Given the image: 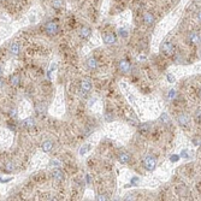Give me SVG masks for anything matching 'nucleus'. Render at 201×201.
I'll use <instances>...</instances> for the list:
<instances>
[{"instance_id": "4468645a", "label": "nucleus", "mask_w": 201, "mask_h": 201, "mask_svg": "<svg viewBox=\"0 0 201 201\" xmlns=\"http://www.w3.org/2000/svg\"><path fill=\"white\" fill-rule=\"evenodd\" d=\"M10 83H11V86L17 87V86L21 83V77H19V75H18V73L12 75V76L10 77Z\"/></svg>"}, {"instance_id": "423d86ee", "label": "nucleus", "mask_w": 201, "mask_h": 201, "mask_svg": "<svg viewBox=\"0 0 201 201\" xmlns=\"http://www.w3.org/2000/svg\"><path fill=\"white\" fill-rule=\"evenodd\" d=\"M103 40H104V42L106 45H112V43H115L117 41V36L113 33H108V34H105Z\"/></svg>"}, {"instance_id": "20e7f679", "label": "nucleus", "mask_w": 201, "mask_h": 201, "mask_svg": "<svg viewBox=\"0 0 201 201\" xmlns=\"http://www.w3.org/2000/svg\"><path fill=\"white\" fill-rule=\"evenodd\" d=\"M119 69H120V71L124 72V73L130 72V70H131V64H130V61L127 60V59L120 60V61H119Z\"/></svg>"}, {"instance_id": "f257e3e1", "label": "nucleus", "mask_w": 201, "mask_h": 201, "mask_svg": "<svg viewBox=\"0 0 201 201\" xmlns=\"http://www.w3.org/2000/svg\"><path fill=\"white\" fill-rule=\"evenodd\" d=\"M143 166L148 171H153L155 169V166H157V159H155V157L147 155L145 158V160H143Z\"/></svg>"}, {"instance_id": "2eb2a0df", "label": "nucleus", "mask_w": 201, "mask_h": 201, "mask_svg": "<svg viewBox=\"0 0 201 201\" xmlns=\"http://www.w3.org/2000/svg\"><path fill=\"white\" fill-rule=\"evenodd\" d=\"M52 148H53V142L51 140H47V141H45L42 143V150H45V152H47V153L51 152Z\"/></svg>"}, {"instance_id": "aec40b11", "label": "nucleus", "mask_w": 201, "mask_h": 201, "mask_svg": "<svg viewBox=\"0 0 201 201\" xmlns=\"http://www.w3.org/2000/svg\"><path fill=\"white\" fill-rule=\"evenodd\" d=\"M63 6H64L63 0H54V1H53V7L54 9H61Z\"/></svg>"}, {"instance_id": "5701e85b", "label": "nucleus", "mask_w": 201, "mask_h": 201, "mask_svg": "<svg viewBox=\"0 0 201 201\" xmlns=\"http://www.w3.org/2000/svg\"><path fill=\"white\" fill-rule=\"evenodd\" d=\"M200 115H201V110L197 108V110L195 111V120H196L197 123H200Z\"/></svg>"}, {"instance_id": "6ab92c4d", "label": "nucleus", "mask_w": 201, "mask_h": 201, "mask_svg": "<svg viewBox=\"0 0 201 201\" xmlns=\"http://www.w3.org/2000/svg\"><path fill=\"white\" fill-rule=\"evenodd\" d=\"M15 169H16V165L12 161H7L5 164V171L6 172H12V171H15Z\"/></svg>"}, {"instance_id": "72a5a7b5", "label": "nucleus", "mask_w": 201, "mask_h": 201, "mask_svg": "<svg viewBox=\"0 0 201 201\" xmlns=\"http://www.w3.org/2000/svg\"><path fill=\"white\" fill-rule=\"evenodd\" d=\"M1 73H3V69H1V66H0V76H1Z\"/></svg>"}, {"instance_id": "dca6fc26", "label": "nucleus", "mask_w": 201, "mask_h": 201, "mask_svg": "<svg viewBox=\"0 0 201 201\" xmlns=\"http://www.w3.org/2000/svg\"><path fill=\"white\" fill-rule=\"evenodd\" d=\"M87 66L89 68V69H96L98 68V60L95 59V58H89L87 60Z\"/></svg>"}, {"instance_id": "7c9ffc66", "label": "nucleus", "mask_w": 201, "mask_h": 201, "mask_svg": "<svg viewBox=\"0 0 201 201\" xmlns=\"http://www.w3.org/2000/svg\"><path fill=\"white\" fill-rule=\"evenodd\" d=\"M4 83H5V81H4L3 78H0V88L4 87Z\"/></svg>"}, {"instance_id": "1a4fd4ad", "label": "nucleus", "mask_w": 201, "mask_h": 201, "mask_svg": "<svg viewBox=\"0 0 201 201\" xmlns=\"http://www.w3.org/2000/svg\"><path fill=\"white\" fill-rule=\"evenodd\" d=\"M188 41L192 45H197L200 43V34L199 33H190L188 36Z\"/></svg>"}, {"instance_id": "f3484780", "label": "nucleus", "mask_w": 201, "mask_h": 201, "mask_svg": "<svg viewBox=\"0 0 201 201\" xmlns=\"http://www.w3.org/2000/svg\"><path fill=\"white\" fill-rule=\"evenodd\" d=\"M23 127L24 128H28V129H31L35 127V122L33 118H27L26 120H23Z\"/></svg>"}, {"instance_id": "7ed1b4c3", "label": "nucleus", "mask_w": 201, "mask_h": 201, "mask_svg": "<svg viewBox=\"0 0 201 201\" xmlns=\"http://www.w3.org/2000/svg\"><path fill=\"white\" fill-rule=\"evenodd\" d=\"M160 51H161L163 53H164L165 56L170 57V56H172V54L175 53V46H173V43H172V42L166 41V42H164V43L161 45Z\"/></svg>"}, {"instance_id": "a211bd4d", "label": "nucleus", "mask_w": 201, "mask_h": 201, "mask_svg": "<svg viewBox=\"0 0 201 201\" xmlns=\"http://www.w3.org/2000/svg\"><path fill=\"white\" fill-rule=\"evenodd\" d=\"M139 129H140V133L146 134V133H148V131L150 130V124H149V123H143V124L140 125Z\"/></svg>"}, {"instance_id": "39448f33", "label": "nucleus", "mask_w": 201, "mask_h": 201, "mask_svg": "<svg viewBox=\"0 0 201 201\" xmlns=\"http://www.w3.org/2000/svg\"><path fill=\"white\" fill-rule=\"evenodd\" d=\"M91 89H92V83H91V81L83 80V81L81 82V92H82V94H83V95L88 94V93L91 92Z\"/></svg>"}, {"instance_id": "9b49d317", "label": "nucleus", "mask_w": 201, "mask_h": 201, "mask_svg": "<svg viewBox=\"0 0 201 201\" xmlns=\"http://www.w3.org/2000/svg\"><path fill=\"white\" fill-rule=\"evenodd\" d=\"M80 35L82 39H89L91 35H92V30L89 27H82L81 28V31H80Z\"/></svg>"}, {"instance_id": "cd10ccee", "label": "nucleus", "mask_w": 201, "mask_h": 201, "mask_svg": "<svg viewBox=\"0 0 201 201\" xmlns=\"http://www.w3.org/2000/svg\"><path fill=\"white\" fill-rule=\"evenodd\" d=\"M105 117H106V120H107V122H111V120H112V118H113V117H112L110 113H106V116H105Z\"/></svg>"}, {"instance_id": "4be33fe9", "label": "nucleus", "mask_w": 201, "mask_h": 201, "mask_svg": "<svg viewBox=\"0 0 201 201\" xmlns=\"http://www.w3.org/2000/svg\"><path fill=\"white\" fill-rule=\"evenodd\" d=\"M89 148H91V146H89V145H84V146L81 148V150H80V154H81V155L86 154V153L88 152V149H89Z\"/></svg>"}, {"instance_id": "2f4dec72", "label": "nucleus", "mask_w": 201, "mask_h": 201, "mask_svg": "<svg viewBox=\"0 0 201 201\" xmlns=\"http://www.w3.org/2000/svg\"><path fill=\"white\" fill-rule=\"evenodd\" d=\"M87 183H91V176L87 175Z\"/></svg>"}, {"instance_id": "c85d7f7f", "label": "nucleus", "mask_w": 201, "mask_h": 201, "mask_svg": "<svg viewBox=\"0 0 201 201\" xmlns=\"http://www.w3.org/2000/svg\"><path fill=\"white\" fill-rule=\"evenodd\" d=\"M168 80H169L170 82H173V81H175V77L172 76V75H168Z\"/></svg>"}, {"instance_id": "473e14b6", "label": "nucleus", "mask_w": 201, "mask_h": 201, "mask_svg": "<svg viewBox=\"0 0 201 201\" xmlns=\"http://www.w3.org/2000/svg\"><path fill=\"white\" fill-rule=\"evenodd\" d=\"M51 165H59L58 161H51Z\"/></svg>"}, {"instance_id": "b1692460", "label": "nucleus", "mask_w": 201, "mask_h": 201, "mask_svg": "<svg viewBox=\"0 0 201 201\" xmlns=\"http://www.w3.org/2000/svg\"><path fill=\"white\" fill-rule=\"evenodd\" d=\"M175 96H176V91H175V89H171V91L169 92V94H168V98H169L170 100H172Z\"/></svg>"}, {"instance_id": "bb28decb", "label": "nucleus", "mask_w": 201, "mask_h": 201, "mask_svg": "<svg viewBox=\"0 0 201 201\" xmlns=\"http://www.w3.org/2000/svg\"><path fill=\"white\" fill-rule=\"evenodd\" d=\"M98 199L99 200H108V196L107 195H100V196H98Z\"/></svg>"}, {"instance_id": "ddd939ff", "label": "nucleus", "mask_w": 201, "mask_h": 201, "mask_svg": "<svg viewBox=\"0 0 201 201\" xmlns=\"http://www.w3.org/2000/svg\"><path fill=\"white\" fill-rule=\"evenodd\" d=\"M52 176H53V178L54 180H57V181H59V182H61V181H64V173H63L59 169H56V170H53V172H52Z\"/></svg>"}, {"instance_id": "393cba45", "label": "nucleus", "mask_w": 201, "mask_h": 201, "mask_svg": "<svg viewBox=\"0 0 201 201\" xmlns=\"http://www.w3.org/2000/svg\"><path fill=\"white\" fill-rule=\"evenodd\" d=\"M160 119L164 120V123H169V122H170V119L168 118V115H166V113H163L161 117H160Z\"/></svg>"}, {"instance_id": "412c9836", "label": "nucleus", "mask_w": 201, "mask_h": 201, "mask_svg": "<svg viewBox=\"0 0 201 201\" xmlns=\"http://www.w3.org/2000/svg\"><path fill=\"white\" fill-rule=\"evenodd\" d=\"M118 33H119V35H120V36H123V37H127V36L129 35L128 29H125V28H120V29L118 30Z\"/></svg>"}, {"instance_id": "f8f14e48", "label": "nucleus", "mask_w": 201, "mask_h": 201, "mask_svg": "<svg viewBox=\"0 0 201 201\" xmlns=\"http://www.w3.org/2000/svg\"><path fill=\"white\" fill-rule=\"evenodd\" d=\"M19 52H21V47H19V45L16 43V42L11 43V46H10V53H11L12 56H18Z\"/></svg>"}, {"instance_id": "f03ea898", "label": "nucleus", "mask_w": 201, "mask_h": 201, "mask_svg": "<svg viewBox=\"0 0 201 201\" xmlns=\"http://www.w3.org/2000/svg\"><path fill=\"white\" fill-rule=\"evenodd\" d=\"M58 30H59L58 23H56V22H48V23H46V26H45L46 34L52 36V35H56L58 33Z\"/></svg>"}, {"instance_id": "0eeeda50", "label": "nucleus", "mask_w": 201, "mask_h": 201, "mask_svg": "<svg viewBox=\"0 0 201 201\" xmlns=\"http://www.w3.org/2000/svg\"><path fill=\"white\" fill-rule=\"evenodd\" d=\"M118 160H119V163H122V164H128V163L131 160V155L127 152H122L118 154Z\"/></svg>"}, {"instance_id": "a878e982", "label": "nucleus", "mask_w": 201, "mask_h": 201, "mask_svg": "<svg viewBox=\"0 0 201 201\" xmlns=\"http://www.w3.org/2000/svg\"><path fill=\"white\" fill-rule=\"evenodd\" d=\"M137 183H139V178H137V177H134L133 181H131V185H136Z\"/></svg>"}, {"instance_id": "9d476101", "label": "nucleus", "mask_w": 201, "mask_h": 201, "mask_svg": "<svg viewBox=\"0 0 201 201\" xmlns=\"http://www.w3.org/2000/svg\"><path fill=\"white\" fill-rule=\"evenodd\" d=\"M177 122H178V124L181 125V127H183V128L189 127V118H188V116H185V115H181V116H178Z\"/></svg>"}, {"instance_id": "6e6552de", "label": "nucleus", "mask_w": 201, "mask_h": 201, "mask_svg": "<svg viewBox=\"0 0 201 201\" xmlns=\"http://www.w3.org/2000/svg\"><path fill=\"white\" fill-rule=\"evenodd\" d=\"M154 22H155V19H154V16L152 14H148V12H147V14H145V16H143V23L146 24L147 27L153 26Z\"/></svg>"}, {"instance_id": "c756f323", "label": "nucleus", "mask_w": 201, "mask_h": 201, "mask_svg": "<svg viewBox=\"0 0 201 201\" xmlns=\"http://www.w3.org/2000/svg\"><path fill=\"white\" fill-rule=\"evenodd\" d=\"M178 158H180L178 155H172V157H171V160H172V161H176V159H178Z\"/></svg>"}]
</instances>
